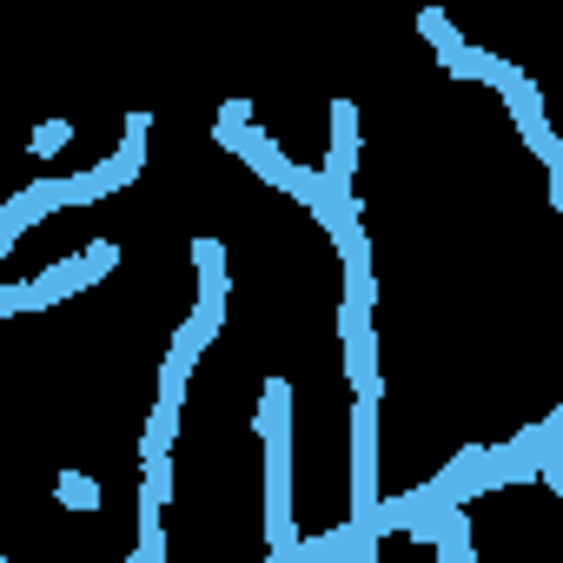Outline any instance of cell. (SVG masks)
Listing matches in <instances>:
<instances>
[{
    "instance_id": "obj_11",
    "label": "cell",
    "mask_w": 563,
    "mask_h": 563,
    "mask_svg": "<svg viewBox=\"0 0 563 563\" xmlns=\"http://www.w3.org/2000/svg\"><path fill=\"white\" fill-rule=\"evenodd\" d=\"M74 265H80V286H100V278L120 265V245H113V239H87V245L74 252Z\"/></svg>"
},
{
    "instance_id": "obj_1",
    "label": "cell",
    "mask_w": 563,
    "mask_h": 563,
    "mask_svg": "<svg viewBox=\"0 0 563 563\" xmlns=\"http://www.w3.org/2000/svg\"><path fill=\"white\" fill-rule=\"evenodd\" d=\"M265 550L272 563L299 556V523H292V438H265Z\"/></svg>"
},
{
    "instance_id": "obj_16",
    "label": "cell",
    "mask_w": 563,
    "mask_h": 563,
    "mask_svg": "<svg viewBox=\"0 0 563 563\" xmlns=\"http://www.w3.org/2000/svg\"><path fill=\"white\" fill-rule=\"evenodd\" d=\"M146 133H153V113H146V107H133V113L120 120V153L146 159Z\"/></svg>"
},
{
    "instance_id": "obj_3",
    "label": "cell",
    "mask_w": 563,
    "mask_h": 563,
    "mask_svg": "<svg viewBox=\"0 0 563 563\" xmlns=\"http://www.w3.org/2000/svg\"><path fill=\"white\" fill-rule=\"evenodd\" d=\"M372 504H378V398H358L352 405V523H365Z\"/></svg>"
},
{
    "instance_id": "obj_9",
    "label": "cell",
    "mask_w": 563,
    "mask_h": 563,
    "mask_svg": "<svg viewBox=\"0 0 563 563\" xmlns=\"http://www.w3.org/2000/svg\"><path fill=\"white\" fill-rule=\"evenodd\" d=\"M173 438H179V405H173V398H159V405H153V418H146V431H140V457L173 451Z\"/></svg>"
},
{
    "instance_id": "obj_4",
    "label": "cell",
    "mask_w": 563,
    "mask_h": 563,
    "mask_svg": "<svg viewBox=\"0 0 563 563\" xmlns=\"http://www.w3.org/2000/svg\"><path fill=\"white\" fill-rule=\"evenodd\" d=\"M212 140H219L225 153H239L265 186H278V173H286V153H278V140H272L265 126H252V120H245V126H212Z\"/></svg>"
},
{
    "instance_id": "obj_2",
    "label": "cell",
    "mask_w": 563,
    "mask_h": 563,
    "mask_svg": "<svg viewBox=\"0 0 563 563\" xmlns=\"http://www.w3.org/2000/svg\"><path fill=\"white\" fill-rule=\"evenodd\" d=\"M339 345H345V378L358 398H378L385 378H378V332H372V306L358 299H339Z\"/></svg>"
},
{
    "instance_id": "obj_13",
    "label": "cell",
    "mask_w": 563,
    "mask_h": 563,
    "mask_svg": "<svg viewBox=\"0 0 563 563\" xmlns=\"http://www.w3.org/2000/svg\"><path fill=\"white\" fill-rule=\"evenodd\" d=\"M67 146H74V120H41V126L27 133V153H34V159H60Z\"/></svg>"
},
{
    "instance_id": "obj_5",
    "label": "cell",
    "mask_w": 563,
    "mask_h": 563,
    "mask_svg": "<svg viewBox=\"0 0 563 563\" xmlns=\"http://www.w3.org/2000/svg\"><path fill=\"white\" fill-rule=\"evenodd\" d=\"M319 173L339 179V186H352V173H358V107L352 100H332V153H325Z\"/></svg>"
},
{
    "instance_id": "obj_12",
    "label": "cell",
    "mask_w": 563,
    "mask_h": 563,
    "mask_svg": "<svg viewBox=\"0 0 563 563\" xmlns=\"http://www.w3.org/2000/svg\"><path fill=\"white\" fill-rule=\"evenodd\" d=\"M54 497H60V510H100V484L87 471H60L54 477Z\"/></svg>"
},
{
    "instance_id": "obj_10",
    "label": "cell",
    "mask_w": 563,
    "mask_h": 563,
    "mask_svg": "<svg viewBox=\"0 0 563 563\" xmlns=\"http://www.w3.org/2000/svg\"><path fill=\"white\" fill-rule=\"evenodd\" d=\"M192 265H199V292L225 299V245L219 239H192Z\"/></svg>"
},
{
    "instance_id": "obj_6",
    "label": "cell",
    "mask_w": 563,
    "mask_h": 563,
    "mask_svg": "<svg viewBox=\"0 0 563 563\" xmlns=\"http://www.w3.org/2000/svg\"><path fill=\"white\" fill-rule=\"evenodd\" d=\"M484 87H497V100L510 107V120H537V113H543V93H537V80H530L523 67H510V60H490Z\"/></svg>"
},
{
    "instance_id": "obj_15",
    "label": "cell",
    "mask_w": 563,
    "mask_h": 563,
    "mask_svg": "<svg viewBox=\"0 0 563 563\" xmlns=\"http://www.w3.org/2000/svg\"><path fill=\"white\" fill-rule=\"evenodd\" d=\"M517 133H523V146L543 159V166H563V146H556V133H550V120L537 113V120H517Z\"/></svg>"
},
{
    "instance_id": "obj_8",
    "label": "cell",
    "mask_w": 563,
    "mask_h": 563,
    "mask_svg": "<svg viewBox=\"0 0 563 563\" xmlns=\"http://www.w3.org/2000/svg\"><path fill=\"white\" fill-rule=\"evenodd\" d=\"M490 60H497V54H490V47H471V41H457L451 54H438V67H444V74H451L457 87L484 80V74H490Z\"/></svg>"
},
{
    "instance_id": "obj_20",
    "label": "cell",
    "mask_w": 563,
    "mask_h": 563,
    "mask_svg": "<svg viewBox=\"0 0 563 563\" xmlns=\"http://www.w3.org/2000/svg\"><path fill=\"white\" fill-rule=\"evenodd\" d=\"M345 299L378 306V272H372V265H345Z\"/></svg>"
},
{
    "instance_id": "obj_18",
    "label": "cell",
    "mask_w": 563,
    "mask_h": 563,
    "mask_svg": "<svg viewBox=\"0 0 563 563\" xmlns=\"http://www.w3.org/2000/svg\"><path fill=\"white\" fill-rule=\"evenodd\" d=\"M278 192H292L299 206H312V192H319V166H292V159H286V173H278Z\"/></svg>"
},
{
    "instance_id": "obj_19",
    "label": "cell",
    "mask_w": 563,
    "mask_h": 563,
    "mask_svg": "<svg viewBox=\"0 0 563 563\" xmlns=\"http://www.w3.org/2000/svg\"><path fill=\"white\" fill-rule=\"evenodd\" d=\"M133 563H166V530H159V517H146V523H140V543H133Z\"/></svg>"
},
{
    "instance_id": "obj_21",
    "label": "cell",
    "mask_w": 563,
    "mask_h": 563,
    "mask_svg": "<svg viewBox=\"0 0 563 563\" xmlns=\"http://www.w3.org/2000/svg\"><path fill=\"white\" fill-rule=\"evenodd\" d=\"M245 120H252V107H245V100H239V93H232V100H225V107H219V126H245Z\"/></svg>"
},
{
    "instance_id": "obj_17",
    "label": "cell",
    "mask_w": 563,
    "mask_h": 563,
    "mask_svg": "<svg viewBox=\"0 0 563 563\" xmlns=\"http://www.w3.org/2000/svg\"><path fill=\"white\" fill-rule=\"evenodd\" d=\"M14 312H47L34 278H27V286H0V319H14Z\"/></svg>"
},
{
    "instance_id": "obj_7",
    "label": "cell",
    "mask_w": 563,
    "mask_h": 563,
    "mask_svg": "<svg viewBox=\"0 0 563 563\" xmlns=\"http://www.w3.org/2000/svg\"><path fill=\"white\" fill-rule=\"evenodd\" d=\"M258 438H292V378H265L258 385Z\"/></svg>"
},
{
    "instance_id": "obj_14",
    "label": "cell",
    "mask_w": 563,
    "mask_h": 563,
    "mask_svg": "<svg viewBox=\"0 0 563 563\" xmlns=\"http://www.w3.org/2000/svg\"><path fill=\"white\" fill-rule=\"evenodd\" d=\"M418 34L431 41V54H451V47L464 41V34H457V21H451L444 8H424V14H418Z\"/></svg>"
}]
</instances>
